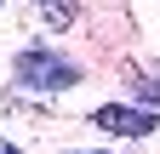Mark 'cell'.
<instances>
[{
  "label": "cell",
  "instance_id": "obj_1",
  "mask_svg": "<svg viewBox=\"0 0 160 154\" xmlns=\"http://www.w3.org/2000/svg\"><path fill=\"white\" fill-rule=\"evenodd\" d=\"M12 74H17V86H29V91H63V86L80 80V69L63 63V57L46 51V46H23L17 63H12Z\"/></svg>",
  "mask_w": 160,
  "mask_h": 154
},
{
  "label": "cell",
  "instance_id": "obj_2",
  "mask_svg": "<svg viewBox=\"0 0 160 154\" xmlns=\"http://www.w3.org/2000/svg\"><path fill=\"white\" fill-rule=\"evenodd\" d=\"M92 126L109 137H149L154 131V108H132V103H103L92 108Z\"/></svg>",
  "mask_w": 160,
  "mask_h": 154
},
{
  "label": "cell",
  "instance_id": "obj_3",
  "mask_svg": "<svg viewBox=\"0 0 160 154\" xmlns=\"http://www.w3.org/2000/svg\"><path fill=\"white\" fill-rule=\"evenodd\" d=\"M34 6H40V23H46V29H69L74 17H80L74 0H34Z\"/></svg>",
  "mask_w": 160,
  "mask_h": 154
},
{
  "label": "cell",
  "instance_id": "obj_4",
  "mask_svg": "<svg viewBox=\"0 0 160 154\" xmlns=\"http://www.w3.org/2000/svg\"><path fill=\"white\" fill-rule=\"evenodd\" d=\"M0 154H17V143H6V137H0Z\"/></svg>",
  "mask_w": 160,
  "mask_h": 154
},
{
  "label": "cell",
  "instance_id": "obj_5",
  "mask_svg": "<svg viewBox=\"0 0 160 154\" xmlns=\"http://www.w3.org/2000/svg\"><path fill=\"white\" fill-rule=\"evenodd\" d=\"M86 154H109V148H86Z\"/></svg>",
  "mask_w": 160,
  "mask_h": 154
}]
</instances>
